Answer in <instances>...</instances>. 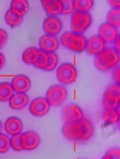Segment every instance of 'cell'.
<instances>
[{
	"label": "cell",
	"mask_w": 120,
	"mask_h": 159,
	"mask_svg": "<svg viewBox=\"0 0 120 159\" xmlns=\"http://www.w3.org/2000/svg\"><path fill=\"white\" fill-rule=\"evenodd\" d=\"M112 9H120V0H107Z\"/></svg>",
	"instance_id": "d590c367"
},
{
	"label": "cell",
	"mask_w": 120,
	"mask_h": 159,
	"mask_svg": "<svg viewBox=\"0 0 120 159\" xmlns=\"http://www.w3.org/2000/svg\"><path fill=\"white\" fill-rule=\"evenodd\" d=\"M93 17L89 13L74 11L71 14V31L77 34H83L91 26Z\"/></svg>",
	"instance_id": "7a4b0ae2"
},
{
	"label": "cell",
	"mask_w": 120,
	"mask_h": 159,
	"mask_svg": "<svg viewBox=\"0 0 120 159\" xmlns=\"http://www.w3.org/2000/svg\"><path fill=\"white\" fill-rule=\"evenodd\" d=\"M9 40V35L6 30L0 29V47L2 48L7 44Z\"/></svg>",
	"instance_id": "836d02e7"
},
{
	"label": "cell",
	"mask_w": 120,
	"mask_h": 159,
	"mask_svg": "<svg viewBox=\"0 0 120 159\" xmlns=\"http://www.w3.org/2000/svg\"><path fill=\"white\" fill-rule=\"evenodd\" d=\"M80 159H84V158H80Z\"/></svg>",
	"instance_id": "60d3db41"
},
{
	"label": "cell",
	"mask_w": 120,
	"mask_h": 159,
	"mask_svg": "<svg viewBox=\"0 0 120 159\" xmlns=\"http://www.w3.org/2000/svg\"><path fill=\"white\" fill-rule=\"evenodd\" d=\"M112 80L114 81V84H119L120 85V68L119 66H116L114 68V70L112 71Z\"/></svg>",
	"instance_id": "e575fe53"
},
{
	"label": "cell",
	"mask_w": 120,
	"mask_h": 159,
	"mask_svg": "<svg viewBox=\"0 0 120 159\" xmlns=\"http://www.w3.org/2000/svg\"><path fill=\"white\" fill-rule=\"evenodd\" d=\"M61 6L60 14L69 16L74 12V0H59Z\"/></svg>",
	"instance_id": "f1b7e54d"
},
{
	"label": "cell",
	"mask_w": 120,
	"mask_h": 159,
	"mask_svg": "<svg viewBox=\"0 0 120 159\" xmlns=\"http://www.w3.org/2000/svg\"><path fill=\"white\" fill-rule=\"evenodd\" d=\"M0 49H1V47H0Z\"/></svg>",
	"instance_id": "b9f144b4"
},
{
	"label": "cell",
	"mask_w": 120,
	"mask_h": 159,
	"mask_svg": "<svg viewBox=\"0 0 120 159\" xmlns=\"http://www.w3.org/2000/svg\"><path fill=\"white\" fill-rule=\"evenodd\" d=\"M94 5V0H74V11L89 13Z\"/></svg>",
	"instance_id": "cb8c5ba5"
},
{
	"label": "cell",
	"mask_w": 120,
	"mask_h": 159,
	"mask_svg": "<svg viewBox=\"0 0 120 159\" xmlns=\"http://www.w3.org/2000/svg\"><path fill=\"white\" fill-rule=\"evenodd\" d=\"M29 103V98L26 93H16L9 101V106L14 110H19L26 107Z\"/></svg>",
	"instance_id": "2e32d148"
},
{
	"label": "cell",
	"mask_w": 120,
	"mask_h": 159,
	"mask_svg": "<svg viewBox=\"0 0 120 159\" xmlns=\"http://www.w3.org/2000/svg\"><path fill=\"white\" fill-rule=\"evenodd\" d=\"M62 133L64 137L70 141H80L83 131L80 122L64 123L62 127Z\"/></svg>",
	"instance_id": "8fae6325"
},
{
	"label": "cell",
	"mask_w": 120,
	"mask_h": 159,
	"mask_svg": "<svg viewBox=\"0 0 120 159\" xmlns=\"http://www.w3.org/2000/svg\"><path fill=\"white\" fill-rule=\"evenodd\" d=\"M41 50L36 47H29L26 48L22 53V59L23 62L28 65H33L36 62L39 58Z\"/></svg>",
	"instance_id": "d6986e66"
},
{
	"label": "cell",
	"mask_w": 120,
	"mask_h": 159,
	"mask_svg": "<svg viewBox=\"0 0 120 159\" xmlns=\"http://www.w3.org/2000/svg\"><path fill=\"white\" fill-rule=\"evenodd\" d=\"M104 121L109 124H115L119 120V107L117 109L105 110L103 115Z\"/></svg>",
	"instance_id": "4316f807"
},
{
	"label": "cell",
	"mask_w": 120,
	"mask_h": 159,
	"mask_svg": "<svg viewBox=\"0 0 120 159\" xmlns=\"http://www.w3.org/2000/svg\"><path fill=\"white\" fill-rule=\"evenodd\" d=\"M105 48L106 43L98 35H94L87 39L85 51L89 55L95 57Z\"/></svg>",
	"instance_id": "7c38bea8"
},
{
	"label": "cell",
	"mask_w": 120,
	"mask_h": 159,
	"mask_svg": "<svg viewBox=\"0 0 120 159\" xmlns=\"http://www.w3.org/2000/svg\"><path fill=\"white\" fill-rule=\"evenodd\" d=\"M114 49L116 50L117 52H120V37H119L117 39L114 41Z\"/></svg>",
	"instance_id": "74e56055"
},
{
	"label": "cell",
	"mask_w": 120,
	"mask_h": 159,
	"mask_svg": "<svg viewBox=\"0 0 120 159\" xmlns=\"http://www.w3.org/2000/svg\"><path fill=\"white\" fill-rule=\"evenodd\" d=\"M119 60V52L113 48H106L94 57V65L98 70L105 72L118 66Z\"/></svg>",
	"instance_id": "6da1fadb"
},
{
	"label": "cell",
	"mask_w": 120,
	"mask_h": 159,
	"mask_svg": "<svg viewBox=\"0 0 120 159\" xmlns=\"http://www.w3.org/2000/svg\"><path fill=\"white\" fill-rule=\"evenodd\" d=\"M24 124L22 120L17 116H12L7 118L4 124V129L8 136L18 135L22 133Z\"/></svg>",
	"instance_id": "9a60e30c"
},
{
	"label": "cell",
	"mask_w": 120,
	"mask_h": 159,
	"mask_svg": "<svg viewBox=\"0 0 120 159\" xmlns=\"http://www.w3.org/2000/svg\"><path fill=\"white\" fill-rule=\"evenodd\" d=\"M9 10L14 14L24 18L29 12V1L28 0H12Z\"/></svg>",
	"instance_id": "e0dca14e"
},
{
	"label": "cell",
	"mask_w": 120,
	"mask_h": 159,
	"mask_svg": "<svg viewBox=\"0 0 120 159\" xmlns=\"http://www.w3.org/2000/svg\"><path fill=\"white\" fill-rule=\"evenodd\" d=\"M21 134L14 135L10 138V147L14 151H22L23 148L21 142Z\"/></svg>",
	"instance_id": "4dcf8cb0"
},
{
	"label": "cell",
	"mask_w": 120,
	"mask_h": 159,
	"mask_svg": "<svg viewBox=\"0 0 120 159\" xmlns=\"http://www.w3.org/2000/svg\"><path fill=\"white\" fill-rule=\"evenodd\" d=\"M68 92L65 86L61 84H54L47 89L46 93V100L50 107H60L66 101L68 98Z\"/></svg>",
	"instance_id": "277c9868"
},
{
	"label": "cell",
	"mask_w": 120,
	"mask_h": 159,
	"mask_svg": "<svg viewBox=\"0 0 120 159\" xmlns=\"http://www.w3.org/2000/svg\"><path fill=\"white\" fill-rule=\"evenodd\" d=\"M104 156L109 159H120V149L118 147L112 148L107 151Z\"/></svg>",
	"instance_id": "d6a6232c"
},
{
	"label": "cell",
	"mask_w": 120,
	"mask_h": 159,
	"mask_svg": "<svg viewBox=\"0 0 120 159\" xmlns=\"http://www.w3.org/2000/svg\"><path fill=\"white\" fill-rule=\"evenodd\" d=\"M78 77V71L71 62H63L56 70V78L63 86L70 85L75 83Z\"/></svg>",
	"instance_id": "3957f363"
},
{
	"label": "cell",
	"mask_w": 120,
	"mask_h": 159,
	"mask_svg": "<svg viewBox=\"0 0 120 159\" xmlns=\"http://www.w3.org/2000/svg\"><path fill=\"white\" fill-rule=\"evenodd\" d=\"M101 159H109V158H107L106 156H103V158H102Z\"/></svg>",
	"instance_id": "ab89813d"
},
{
	"label": "cell",
	"mask_w": 120,
	"mask_h": 159,
	"mask_svg": "<svg viewBox=\"0 0 120 159\" xmlns=\"http://www.w3.org/2000/svg\"><path fill=\"white\" fill-rule=\"evenodd\" d=\"M11 85L15 93H26L31 88V81L25 74H18L12 79Z\"/></svg>",
	"instance_id": "5bb4252c"
},
{
	"label": "cell",
	"mask_w": 120,
	"mask_h": 159,
	"mask_svg": "<svg viewBox=\"0 0 120 159\" xmlns=\"http://www.w3.org/2000/svg\"><path fill=\"white\" fill-rule=\"evenodd\" d=\"M60 117L64 123L77 122L84 118V113L78 105L71 102L66 104L61 109Z\"/></svg>",
	"instance_id": "8992f818"
},
{
	"label": "cell",
	"mask_w": 120,
	"mask_h": 159,
	"mask_svg": "<svg viewBox=\"0 0 120 159\" xmlns=\"http://www.w3.org/2000/svg\"><path fill=\"white\" fill-rule=\"evenodd\" d=\"M98 35L106 43H113L119 37V30L107 23H103L98 29Z\"/></svg>",
	"instance_id": "4fadbf2b"
},
{
	"label": "cell",
	"mask_w": 120,
	"mask_h": 159,
	"mask_svg": "<svg viewBox=\"0 0 120 159\" xmlns=\"http://www.w3.org/2000/svg\"><path fill=\"white\" fill-rule=\"evenodd\" d=\"M79 122L80 123L82 131H83V136H82L80 141L85 142V141L90 139L93 137L94 132V125L93 122L90 120L85 118H83Z\"/></svg>",
	"instance_id": "ffe728a7"
},
{
	"label": "cell",
	"mask_w": 120,
	"mask_h": 159,
	"mask_svg": "<svg viewBox=\"0 0 120 159\" xmlns=\"http://www.w3.org/2000/svg\"><path fill=\"white\" fill-rule=\"evenodd\" d=\"M103 102L105 110L118 108L120 102V85L113 84L109 86L104 91Z\"/></svg>",
	"instance_id": "5b68a950"
},
{
	"label": "cell",
	"mask_w": 120,
	"mask_h": 159,
	"mask_svg": "<svg viewBox=\"0 0 120 159\" xmlns=\"http://www.w3.org/2000/svg\"><path fill=\"white\" fill-rule=\"evenodd\" d=\"M10 137L6 134H0V153H6L10 150Z\"/></svg>",
	"instance_id": "f546056e"
},
{
	"label": "cell",
	"mask_w": 120,
	"mask_h": 159,
	"mask_svg": "<svg viewBox=\"0 0 120 159\" xmlns=\"http://www.w3.org/2000/svg\"><path fill=\"white\" fill-rule=\"evenodd\" d=\"M62 28V20L58 16H48L43 20L42 24V29L45 34L55 36L59 34Z\"/></svg>",
	"instance_id": "ba28073f"
},
{
	"label": "cell",
	"mask_w": 120,
	"mask_h": 159,
	"mask_svg": "<svg viewBox=\"0 0 120 159\" xmlns=\"http://www.w3.org/2000/svg\"><path fill=\"white\" fill-rule=\"evenodd\" d=\"M59 63V57L55 52L48 53V61L43 71H51L56 69Z\"/></svg>",
	"instance_id": "83f0119b"
},
{
	"label": "cell",
	"mask_w": 120,
	"mask_h": 159,
	"mask_svg": "<svg viewBox=\"0 0 120 159\" xmlns=\"http://www.w3.org/2000/svg\"><path fill=\"white\" fill-rule=\"evenodd\" d=\"M21 142L23 150L33 151L39 147L41 143V139L36 132L29 130L22 133Z\"/></svg>",
	"instance_id": "9c48e42d"
},
{
	"label": "cell",
	"mask_w": 120,
	"mask_h": 159,
	"mask_svg": "<svg viewBox=\"0 0 120 159\" xmlns=\"http://www.w3.org/2000/svg\"><path fill=\"white\" fill-rule=\"evenodd\" d=\"M4 20L7 26L14 29V28H17L21 25L23 22V18L14 14L13 12L8 9L5 13Z\"/></svg>",
	"instance_id": "603a6c76"
},
{
	"label": "cell",
	"mask_w": 120,
	"mask_h": 159,
	"mask_svg": "<svg viewBox=\"0 0 120 159\" xmlns=\"http://www.w3.org/2000/svg\"><path fill=\"white\" fill-rule=\"evenodd\" d=\"M87 38L83 34H75V43H74L73 52L82 53L85 50Z\"/></svg>",
	"instance_id": "484cf974"
},
{
	"label": "cell",
	"mask_w": 120,
	"mask_h": 159,
	"mask_svg": "<svg viewBox=\"0 0 120 159\" xmlns=\"http://www.w3.org/2000/svg\"><path fill=\"white\" fill-rule=\"evenodd\" d=\"M6 65V58L3 53L0 52V70L3 69Z\"/></svg>",
	"instance_id": "8d00e7d4"
},
{
	"label": "cell",
	"mask_w": 120,
	"mask_h": 159,
	"mask_svg": "<svg viewBox=\"0 0 120 159\" xmlns=\"http://www.w3.org/2000/svg\"><path fill=\"white\" fill-rule=\"evenodd\" d=\"M41 3L48 16H58L60 14L61 6L59 0H41Z\"/></svg>",
	"instance_id": "ac0fdd59"
},
{
	"label": "cell",
	"mask_w": 120,
	"mask_h": 159,
	"mask_svg": "<svg viewBox=\"0 0 120 159\" xmlns=\"http://www.w3.org/2000/svg\"><path fill=\"white\" fill-rule=\"evenodd\" d=\"M76 33H73L71 30H68L63 33L60 35V45L63 46V48H65L68 50L72 51L73 50L74 43H75V38Z\"/></svg>",
	"instance_id": "44dd1931"
},
{
	"label": "cell",
	"mask_w": 120,
	"mask_h": 159,
	"mask_svg": "<svg viewBox=\"0 0 120 159\" xmlns=\"http://www.w3.org/2000/svg\"><path fill=\"white\" fill-rule=\"evenodd\" d=\"M60 47V41L55 35L44 34L39 40V49L46 53L55 52Z\"/></svg>",
	"instance_id": "30bf717a"
},
{
	"label": "cell",
	"mask_w": 120,
	"mask_h": 159,
	"mask_svg": "<svg viewBox=\"0 0 120 159\" xmlns=\"http://www.w3.org/2000/svg\"><path fill=\"white\" fill-rule=\"evenodd\" d=\"M107 24L119 29L120 26V9H112L106 15Z\"/></svg>",
	"instance_id": "d4e9b609"
},
{
	"label": "cell",
	"mask_w": 120,
	"mask_h": 159,
	"mask_svg": "<svg viewBox=\"0 0 120 159\" xmlns=\"http://www.w3.org/2000/svg\"><path fill=\"white\" fill-rule=\"evenodd\" d=\"M14 93V91L12 89L11 83L8 81H3L0 83V102H9Z\"/></svg>",
	"instance_id": "7402d4cb"
},
{
	"label": "cell",
	"mask_w": 120,
	"mask_h": 159,
	"mask_svg": "<svg viewBox=\"0 0 120 159\" xmlns=\"http://www.w3.org/2000/svg\"><path fill=\"white\" fill-rule=\"evenodd\" d=\"M3 128H4V125H3V123L0 120V134L2 133V131H3Z\"/></svg>",
	"instance_id": "f35d334b"
},
{
	"label": "cell",
	"mask_w": 120,
	"mask_h": 159,
	"mask_svg": "<svg viewBox=\"0 0 120 159\" xmlns=\"http://www.w3.org/2000/svg\"><path fill=\"white\" fill-rule=\"evenodd\" d=\"M47 61H48V53L44 52L41 50L39 58H38L34 66H35L36 68L38 69V70H43V68L45 67L46 65Z\"/></svg>",
	"instance_id": "1f68e13d"
},
{
	"label": "cell",
	"mask_w": 120,
	"mask_h": 159,
	"mask_svg": "<svg viewBox=\"0 0 120 159\" xmlns=\"http://www.w3.org/2000/svg\"><path fill=\"white\" fill-rule=\"evenodd\" d=\"M50 106L44 97H38L29 103V112L33 116L41 117L46 115L50 111Z\"/></svg>",
	"instance_id": "52a82bcc"
}]
</instances>
